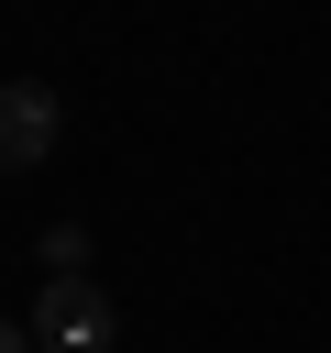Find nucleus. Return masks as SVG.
<instances>
[{"instance_id": "1", "label": "nucleus", "mask_w": 331, "mask_h": 353, "mask_svg": "<svg viewBox=\"0 0 331 353\" xmlns=\"http://www.w3.org/2000/svg\"><path fill=\"white\" fill-rule=\"evenodd\" d=\"M22 331H33V353H110V342H121V320H110V298H99L88 276H44Z\"/></svg>"}, {"instance_id": "2", "label": "nucleus", "mask_w": 331, "mask_h": 353, "mask_svg": "<svg viewBox=\"0 0 331 353\" xmlns=\"http://www.w3.org/2000/svg\"><path fill=\"white\" fill-rule=\"evenodd\" d=\"M55 88L44 77H0V176H22V165H44L55 154Z\"/></svg>"}, {"instance_id": "3", "label": "nucleus", "mask_w": 331, "mask_h": 353, "mask_svg": "<svg viewBox=\"0 0 331 353\" xmlns=\"http://www.w3.org/2000/svg\"><path fill=\"white\" fill-rule=\"evenodd\" d=\"M33 265H44V276H88V232H77V221H55V232L33 243Z\"/></svg>"}, {"instance_id": "4", "label": "nucleus", "mask_w": 331, "mask_h": 353, "mask_svg": "<svg viewBox=\"0 0 331 353\" xmlns=\"http://www.w3.org/2000/svg\"><path fill=\"white\" fill-rule=\"evenodd\" d=\"M0 353H33V331H22V320H0Z\"/></svg>"}]
</instances>
